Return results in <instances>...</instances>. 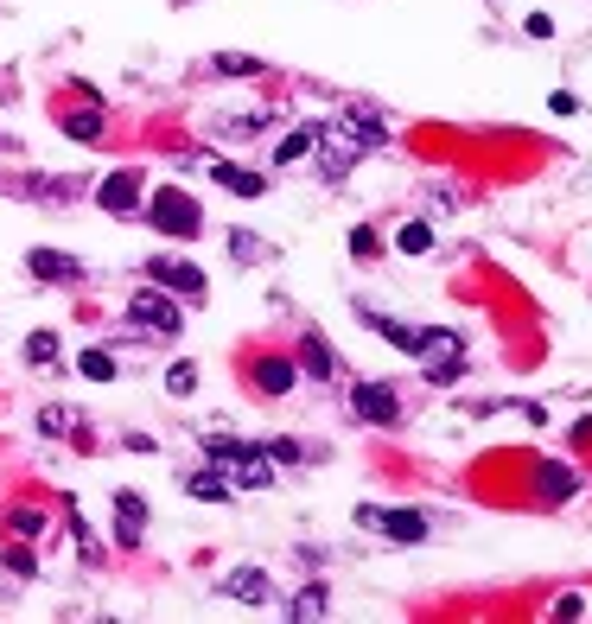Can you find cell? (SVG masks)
I'll list each match as a JSON object with an SVG mask.
<instances>
[{
    "instance_id": "obj_11",
    "label": "cell",
    "mask_w": 592,
    "mask_h": 624,
    "mask_svg": "<svg viewBox=\"0 0 592 624\" xmlns=\"http://www.w3.org/2000/svg\"><path fill=\"white\" fill-rule=\"evenodd\" d=\"M26 274H32V281L64 287V281H83V262H77V255H58V249H32L26 255Z\"/></svg>"
},
{
    "instance_id": "obj_34",
    "label": "cell",
    "mask_w": 592,
    "mask_h": 624,
    "mask_svg": "<svg viewBox=\"0 0 592 624\" xmlns=\"http://www.w3.org/2000/svg\"><path fill=\"white\" fill-rule=\"evenodd\" d=\"M529 39H554V20H548V13H529Z\"/></svg>"
},
{
    "instance_id": "obj_8",
    "label": "cell",
    "mask_w": 592,
    "mask_h": 624,
    "mask_svg": "<svg viewBox=\"0 0 592 624\" xmlns=\"http://www.w3.org/2000/svg\"><path fill=\"white\" fill-rule=\"evenodd\" d=\"M217 593L236 599V605H274V580L261 574V567H236V574L217 580Z\"/></svg>"
},
{
    "instance_id": "obj_33",
    "label": "cell",
    "mask_w": 592,
    "mask_h": 624,
    "mask_svg": "<svg viewBox=\"0 0 592 624\" xmlns=\"http://www.w3.org/2000/svg\"><path fill=\"white\" fill-rule=\"evenodd\" d=\"M7 567H13V574H32V567H39V561H32L26 548H7Z\"/></svg>"
},
{
    "instance_id": "obj_28",
    "label": "cell",
    "mask_w": 592,
    "mask_h": 624,
    "mask_svg": "<svg viewBox=\"0 0 592 624\" xmlns=\"http://www.w3.org/2000/svg\"><path fill=\"white\" fill-rule=\"evenodd\" d=\"M351 255H357V262H376V255H382V242H376L370 223H357V230H351Z\"/></svg>"
},
{
    "instance_id": "obj_17",
    "label": "cell",
    "mask_w": 592,
    "mask_h": 624,
    "mask_svg": "<svg viewBox=\"0 0 592 624\" xmlns=\"http://www.w3.org/2000/svg\"><path fill=\"white\" fill-rule=\"evenodd\" d=\"M185 491L198 497V504H230L236 484H230V472H223V465H204V472H191V478H185Z\"/></svg>"
},
{
    "instance_id": "obj_32",
    "label": "cell",
    "mask_w": 592,
    "mask_h": 624,
    "mask_svg": "<svg viewBox=\"0 0 592 624\" xmlns=\"http://www.w3.org/2000/svg\"><path fill=\"white\" fill-rule=\"evenodd\" d=\"M268 459L274 465H293V459H306V446L300 440H268Z\"/></svg>"
},
{
    "instance_id": "obj_3",
    "label": "cell",
    "mask_w": 592,
    "mask_h": 624,
    "mask_svg": "<svg viewBox=\"0 0 592 624\" xmlns=\"http://www.w3.org/2000/svg\"><path fill=\"white\" fill-rule=\"evenodd\" d=\"M147 281H153V287H166V293H185V300H204V293H211L204 268H198V262H185V255H153V262H147Z\"/></svg>"
},
{
    "instance_id": "obj_15",
    "label": "cell",
    "mask_w": 592,
    "mask_h": 624,
    "mask_svg": "<svg viewBox=\"0 0 592 624\" xmlns=\"http://www.w3.org/2000/svg\"><path fill=\"white\" fill-rule=\"evenodd\" d=\"M58 128L71 134L77 147H96V141H102V128H109V115H102V102H90V109H64V115H58Z\"/></svg>"
},
{
    "instance_id": "obj_4",
    "label": "cell",
    "mask_w": 592,
    "mask_h": 624,
    "mask_svg": "<svg viewBox=\"0 0 592 624\" xmlns=\"http://www.w3.org/2000/svg\"><path fill=\"white\" fill-rule=\"evenodd\" d=\"M249 383L261 402H281V395H293V383H300V363L293 357H255L249 363Z\"/></svg>"
},
{
    "instance_id": "obj_18",
    "label": "cell",
    "mask_w": 592,
    "mask_h": 624,
    "mask_svg": "<svg viewBox=\"0 0 592 624\" xmlns=\"http://www.w3.org/2000/svg\"><path fill=\"white\" fill-rule=\"evenodd\" d=\"M300 370H306V376H319V383H332V376H338V357H332V344H325L319 332H306V338H300Z\"/></svg>"
},
{
    "instance_id": "obj_6",
    "label": "cell",
    "mask_w": 592,
    "mask_h": 624,
    "mask_svg": "<svg viewBox=\"0 0 592 624\" xmlns=\"http://www.w3.org/2000/svg\"><path fill=\"white\" fill-rule=\"evenodd\" d=\"M312 153H319V172H325V179H344V172L363 160V141H357V134H344V128H332V134H319V141H312Z\"/></svg>"
},
{
    "instance_id": "obj_26",
    "label": "cell",
    "mask_w": 592,
    "mask_h": 624,
    "mask_svg": "<svg viewBox=\"0 0 592 624\" xmlns=\"http://www.w3.org/2000/svg\"><path fill=\"white\" fill-rule=\"evenodd\" d=\"M7 529H13V535H20V542H32V535H45V516L20 504V510H7Z\"/></svg>"
},
{
    "instance_id": "obj_29",
    "label": "cell",
    "mask_w": 592,
    "mask_h": 624,
    "mask_svg": "<svg viewBox=\"0 0 592 624\" xmlns=\"http://www.w3.org/2000/svg\"><path fill=\"white\" fill-rule=\"evenodd\" d=\"M230 255L236 262H261V236L255 230H230Z\"/></svg>"
},
{
    "instance_id": "obj_24",
    "label": "cell",
    "mask_w": 592,
    "mask_h": 624,
    "mask_svg": "<svg viewBox=\"0 0 592 624\" xmlns=\"http://www.w3.org/2000/svg\"><path fill=\"white\" fill-rule=\"evenodd\" d=\"M242 446H249V440H236V433H211V440H204V459H211V465H230Z\"/></svg>"
},
{
    "instance_id": "obj_2",
    "label": "cell",
    "mask_w": 592,
    "mask_h": 624,
    "mask_svg": "<svg viewBox=\"0 0 592 624\" xmlns=\"http://www.w3.org/2000/svg\"><path fill=\"white\" fill-rule=\"evenodd\" d=\"M128 319L141 325V332H160V338H179L185 332V312H179V300L172 293H160V287H141L128 300Z\"/></svg>"
},
{
    "instance_id": "obj_7",
    "label": "cell",
    "mask_w": 592,
    "mask_h": 624,
    "mask_svg": "<svg viewBox=\"0 0 592 624\" xmlns=\"http://www.w3.org/2000/svg\"><path fill=\"white\" fill-rule=\"evenodd\" d=\"M96 204H102V211H109V217H134V211H141V172H109V179H102L96 185Z\"/></svg>"
},
{
    "instance_id": "obj_9",
    "label": "cell",
    "mask_w": 592,
    "mask_h": 624,
    "mask_svg": "<svg viewBox=\"0 0 592 624\" xmlns=\"http://www.w3.org/2000/svg\"><path fill=\"white\" fill-rule=\"evenodd\" d=\"M230 484H236V491H268V484H274L268 446H242V453L230 459Z\"/></svg>"
},
{
    "instance_id": "obj_27",
    "label": "cell",
    "mask_w": 592,
    "mask_h": 624,
    "mask_svg": "<svg viewBox=\"0 0 592 624\" xmlns=\"http://www.w3.org/2000/svg\"><path fill=\"white\" fill-rule=\"evenodd\" d=\"M166 389H172V395H191V389H198V363H191V357L172 363V370H166Z\"/></svg>"
},
{
    "instance_id": "obj_16",
    "label": "cell",
    "mask_w": 592,
    "mask_h": 624,
    "mask_svg": "<svg viewBox=\"0 0 592 624\" xmlns=\"http://www.w3.org/2000/svg\"><path fill=\"white\" fill-rule=\"evenodd\" d=\"M211 179H217L230 198H261V192H268V179H261V172H249V166H230V160H211Z\"/></svg>"
},
{
    "instance_id": "obj_20",
    "label": "cell",
    "mask_w": 592,
    "mask_h": 624,
    "mask_svg": "<svg viewBox=\"0 0 592 624\" xmlns=\"http://www.w3.org/2000/svg\"><path fill=\"white\" fill-rule=\"evenodd\" d=\"M325 612H332V593H325L319 580H312V586H300V593L287 599V618H325Z\"/></svg>"
},
{
    "instance_id": "obj_19",
    "label": "cell",
    "mask_w": 592,
    "mask_h": 624,
    "mask_svg": "<svg viewBox=\"0 0 592 624\" xmlns=\"http://www.w3.org/2000/svg\"><path fill=\"white\" fill-rule=\"evenodd\" d=\"M319 121H300V128H293L287 134V141H274V166H293V160H306V153H312V141H319Z\"/></svg>"
},
{
    "instance_id": "obj_13",
    "label": "cell",
    "mask_w": 592,
    "mask_h": 624,
    "mask_svg": "<svg viewBox=\"0 0 592 624\" xmlns=\"http://www.w3.org/2000/svg\"><path fill=\"white\" fill-rule=\"evenodd\" d=\"M338 128H344V134H357V141H363V153L389 147V128H382V121H376L370 109H363V102H344V109H338Z\"/></svg>"
},
{
    "instance_id": "obj_23",
    "label": "cell",
    "mask_w": 592,
    "mask_h": 624,
    "mask_svg": "<svg viewBox=\"0 0 592 624\" xmlns=\"http://www.w3.org/2000/svg\"><path fill=\"white\" fill-rule=\"evenodd\" d=\"M395 249H402V255H427V249H433V223H402Z\"/></svg>"
},
{
    "instance_id": "obj_5",
    "label": "cell",
    "mask_w": 592,
    "mask_h": 624,
    "mask_svg": "<svg viewBox=\"0 0 592 624\" xmlns=\"http://www.w3.org/2000/svg\"><path fill=\"white\" fill-rule=\"evenodd\" d=\"M351 414H357V421H370V427H395V421H402V402H395L389 383H357L351 389Z\"/></svg>"
},
{
    "instance_id": "obj_22",
    "label": "cell",
    "mask_w": 592,
    "mask_h": 624,
    "mask_svg": "<svg viewBox=\"0 0 592 624\" xmlns=\"http://www.w3.org/2000/svg\"><path fill=\"white\" fill-rule=\"evenodd\" d=\"M77 370L90 376V383H115V357L109 351H77Z\"/></svg>"
},
{
    "instance_id": "obj_1",
    "label": "cell",
    "mask_w": 592,
    "mask_h": 624,
    "mask_svg": "<svg viewBox=\"0 0 592 624\" xmlns=\"http://www.w3.org/2000/svg\"><path fill=\"white\" fill-rule=\"evenodd\" d=\"M141 211H147V223H153V230H160V236H172V242H191V236L204 230V211H198V198H191V192H179V185H166V192H153V198L141 204Z\"/></svg>"
},
{
    "instance_id": "obj_31",
    "label": "cell",
    "mask_w": 592,
    "mask_h": 624,
    "mask_svg": "<svg viewBox=\"0 0 592 624\" xmlns=\"http://www.w3.org/2000/svg\"><path fill=\"white\" fill-rule=\"evenodd\" d=\"M39 433H51V440H58V433H71V408H45L39 414Z\"/></svg>"
},
{
    "instance_id": "obj_10",
    "label": "cell",
    "mask_w": 592,
    "mask_h": 624,
    "mask_svg": "<svg viewBox=\"0 0 592 624\" xmlns=\"http://www.w3.org/2000/svg\"><path fill=\"white\" fill-rule=\"evenodd\" d=\"M141 529H147V497L141 491H115V542L141 548Z\"/></svg>"
},
{
    "instance_id": "obj_14",
    "label": "cell",
    "mask_w": 592,
    "mask_h": 624,
    "mask_svg": "<svg viewBox=\"0 0 592 624\" xmlns=\"http://www.w3.org/2000/svg\"><path fill=\"white\" fill-rule=\"evenodd\" d=\"M376 529L389 535V542H402V548H421L433 523H427L421 510H382V516H376Z\"/></svg>"
},
{
    "instance_id": "obj_21",
    "label": "cell",
    "mask_w": 592,
    "mask_h": 624,
    "mask_svg": "<svg viewBox=\"0 0 592 624\" xmlns=\"http://www.w3.org/2000/svg\"><path fill=\"white\" fill-rule=\"evenodd\" d=\"M211 71H217V77H261L268 64L249 58V51H217V58H211Z\"/></svg>"
},
{
    "instance_id": "obj_12",
    "label": "cell",
    "mask_w": 592,
    "mask_h": 624,
    "mask_svg": "<svg viewBox=\"0 0 592 624\" xmlns=\"http://www.w3.org/2000/svg\"><path fill=\"white\" fill-rule=\"evenodd\" d=\"M535 497H542V504H567V497H580V472L542 459V465H535Z\"/></svg>"
},
{
    "instance_id": "obj_25",
    "label": "cell",
    "mask_w": 592,
    "mask_h": 624,
    "mask_svg": "<svg viewBox=\"0 0 592 624\" xmlns=\"http://www.w3.org/2000/svg\"><path fill=\"white\" fill-rule=\"evenodd\" d=\"M26 363H39V370H45V363H58V332H32L26 338Z\"/></svg>"
},
{
    "instance_id": "obj_30",
    "label": "cell",
    "mask_w": 592,
    "mask_h": 624,
    "mask_svg": "<svg viewBox=\"0 0 592 624\" xmlns=\"http://www.w3.org/2000/svg\"><path fill=\"white\" fill-rule=\"evenodd\" d=\"M548 618H561V624L586 618V593H561V599H554V612H548Z\"/></svg>"
}]
</instances>
